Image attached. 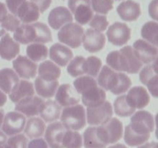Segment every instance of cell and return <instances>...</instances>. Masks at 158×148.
I'll return each mask as SVG.
<instances>
[{
    "mask_svg": "<svg viewBox=\"0 0 158 148\" xmlns=\"http://www.w3.org/2000/svg\"><path fill=\"white\" fill-rule=\"evenodd\" d=\"M106 61L114 70L123 71L130 74L137 73L143 66L131 46H126L120 50L110 52L106 56Z\"/></svg>",
    "mask_w": 158,
    "mask_h": 148,
    "instance_id": "1",
    "label": "cell"
},
{
    "mask_svg": "<svg viewBox=\"0 0 158 148\" xmlns=\"http://www.w3.org/2000/svg\"><path fill=\"white\" fill-rule=\"evenodd\" d=\"M97 83L103 90H110L114 95L126 92L132 85L131 78L123 72H117L108 66H103L98 74Z\"/></svg>",
    "mask_w": 158,
    "mask_h": 148,
    "instance_id": "2",
    "label": "cell"
},
{
    "mask_svg": "<svg viewBox=\"0 0 158 148\" xmlns=\"http://www.w3.org/2000/svg\"><path fill=\"white\" fill-rule=\"evenodd\" d=\"M60 120L66 130H80L86 124L84 107L80 104L65 107L62 112Z\"/></svg>",
    "mask_w": 158,
    "mask_h": 148,
    "instance_id": "3",
    "label": "cell"
},
{
    "mask_svg": "<svg viewBox=\"0 0 158 148\" xmlns=\"http://www.w3.org/2000/svg\"><path fill=\"white\" fill-rule=\"evenodd\" d=\"M123 123L117 118H111L107 123L97 126V136L106 146L118 142L123 137Z\"/></svg>",
    "mask_w": 158,
    "mask_h": 148,
    "instance_id": "4",
    "label": "cell"
},
{
    "mask_svg": "<svg viewBox=\"0 0 158 148\" xmlns=\"http://www.w3.org/2000/svg\"><path fill=\"white\" fill-rule=\"evenodd\" d=\"M84 29L80 25L69 23L63 26L59 31L57 36L61 43L67 45L73 49H77L81 46Z\"/></svg>",
    "mask_w": 158,
    "mask_h": 148,
    "instance_id": "5",
    "label": "cell"
},
{
    "mask_svg": "<svg viewBox=\"0 0 158 148\" xmlns=\"http://www.w3.org/2000/svg\"><path fill=\"white\" fill-rule=\"evenodd\" d=\"M128 127L134 132L143 136H151L154 130V120L148 111L140 110L132 116Z\"/></svg>",
    "mask_w": 158,
    "mask_h": 148,
    "instance_id": "6",
    "label": "cell"
},
{
    "mask_svg": "<svg viewBox=\"0 0 158 148\" xmlns=\"http://www.w3.org/2000/svg\"><path fill=\"white\" fill-rule=\"evenodd\" d=\"M68 6L80 25L87 24L94 16L90 0H69Z\"/></svg>",
    "mask_w": 158,
    "mask_h": 148,
    "instance_id": "7",
    "label": "cell"
},
{
    "mask_svg": "<svg viewBox=\"0 0 158 148\" xmlns=\"http://www.w3.org/2000/svg\"><path fill=\"white\" fill-rule=\"evenodd\" d=\"M113 116L112 105L110 102L105 101L101 106L94 108L87 107L86 109V120L89 125H100L107 123Z\"/></svg>",
    "mask_w": 158,
    "mask_h": 148,
    "instance_id": "8",
    "label": "cell"
},
{
    "mask_svg": "<svg viewBox=\"0 0 158 148\" xmlns=\"http://www.w3.org/2000/svg\"><path fill=\"white\" fill-rule=\"evenodd\" d=\"M26 125V117L19 112L7 113L3 120L2 130L6 136L16 135L24 130Z\"/></svg>",
    "mask_w": 158,
    "mask_h": 148,
    "instance_id": "9",
    "label": "cell"
},
{
    "mask_svg": "<svg viewBox=\"0 0 158 148\" xmlns=\"http://www.w3.org/2000/svg\"><path fill=\"white\" fill-rule=\"evenodd\" d=\"M106 35L110 43L114 46H121L127 43L131 39V29L125 23L117 22L110 26Z\"/></svg>",
    "mask_w": 158,
    "mask_h": 148,
    "instance_id": "10",
    "label": "cell"
},
{
    "mask_svg": "<svg viewBox=\"0 0 158 148\" xmlns=\"http://www.w3.org/2000/svg\"><path fill=\"white\" fill-rule=\"evenodd\" d=\"M134 52L137 58L145 64H150L157 59L158 49L157 46L143 39H138L134 43Z\"/></svg>",
    "mask_w": 158,
    "mask_h": 148,
    "instance_id": "11",
    "label": "cell"
},
{
    "mask_svg": "<svg viewBox=\"0 0 158 148\" xmlns=\"http://www.w3.org/2000/svg\"><path fill=\"white\" fill-rule=\"evenodd\" d=\"M45 101L36 96L27 97L15 104V109L27 117H35L40 114L44 106Z\"/></svg>",
    "mask_w": 158,
    "mask_h": 148,
    "instance_id": "12",
    "label": "cell"
},
{
    "mask_svg": "<svg viewBox=\"0 0 158 148\" xmlns=\"http://www.w3.org/2000/svg\"><path fill=\"white\" fill-rule=\"evenodd\" d=\"M82 43L84 49L88 52H100L105 46L106 37L103 32L93 29H88L83 34Z\"/></svg>",
    "mask_w": 158,
    "mask_h": 148,
    "instance_id": "13",
    "label": "cell"
},
{
    "mask_svg": "<svg viewBox=\"0 0 158 148\" xmlns=\"http://www.w3.org/2000/svg\"><path fill=\"white\" fill-rule=\"evenodd\" d=\"M56 92V100L60 106L67 107L74 106L78 104L80 101V94L69 83L60 85Z\"/></svg>",
    "mask_w": 158,
    "mask_h": 148,
    "instance_id": "14",
    "label": "cell"
},
{
    "mask_svg": "<svg viewBox=\"0 0 158 148\" xmlns=\"http://www.w3.org/2000/svg\"><path fill=\"white\" fill-rule=\"evenodd\" d=\"M157 60L152 64L143 67L140 72V80L143 84L146 85L153 97H157L158 93V75Z\"/></svg>",
    "mask_w": 158,
    "mask_h": 148,
    "instance_id": "15",
    "label": "cell"
},
{
    "mask_svg": "<svg viewBox=\"0 0 158 148\" xmlns=\"http://www.w3.org/2000/svg\"><path fill=\"white\" fill-rule=\"evenodd\" d=\"M12 66L16 73L21 78L29 80L35 78L36 76L37 64L24 56H19L12 62Z\"/></svg>",
    "mask_w": 158,
    "mask_h": 148,
    "instance_id": "16",
    "label": "cell"
},
{
    "mask_svg": "<svg viewBox=\"0 0 158 148\" xmlns=\"http://www.w3.org/2000/svg\"><path fill=\"white\" fill-rule=\"evenodd\" d=\"M66 129L60 122L50 123L45 130V139L50 148H63L62 141Z\"/></svg>",
    "mask_w": 158,
    "mask_h": 148,
    "instance_id": "17",
    "label": "cell"
},
{
    "mask_svg": "<svg viewBox=\"0 0 158 148\" xmlns=\"http://www.w3.org/2000/svg\"><path fill=\"white\" fill-rule=\"evenodd\" d=\"M82 96V101L86 107L94 108L101 106L106 101V92L102 88L97 85L93 86L83 91Z\"/></svg>",
    "mask_w": 158,
    "mask_h": 148,
    "instance_id": "18",
    "label": "cell"
},
{
    "mask_svg": "<svg viewBox=\"0 0 158 148\" xmlns=\"http://www.w3.org/2000/svg\"><path fill=\"white\" fill-rule=\"evenodd\" d=\"M73 15L70 11L64 6L54 8L49 12L48 16L49 25L53 29L58 30L66 24L73 23Z\"/></svg>",
    "mask_w": 158,
    "mask_h": 148,
    "instance_id": "19",
    "label": "cell"
},
{
    "mask_svg": "<svg viewBox=\"0 0 158 148\" xmlns=\"http://www.w3.org/2000/svg\"><path fill=\"white\" fill-rule=\"evenodd\" d=\"M127 101L134 109H143L150 103V96L143 86H134L126 95Z\"/></svg>",
    "mask_w": 158,
    "mask_h": 148,
    "instance_id": "20",
    "label": "cell"
},
{
    "mask_svg": "<svg viewBox=\"0 0 158 148\" xmlns=\"http://www.w3.org/2000/svg\"><path fill=\"white\" fill-rule=\"evenodd\" d=\"M117 12L121 19L127 22L136 21L141 14L140 4L134 0L122 2L117 6Z\"/></svg>",
    "mask_w": 158,
    "mask_h": 148,
    "instance_id": "21",
    "label": "cell"
},
{
    "mask_svg": "<svg viewBox=\"0 0 158 148\" xmlns=\"http://www.w3.org/2000/svg\"><path fill=\"white\" fill-rule=\"evenodd\" d=\"M73 57V51L60 43H55L49 49V58L60 66L64 67Z\"/></svg>",
    "mask_w": 158,
    "mask_h": 148,
    "instance_id": "22",
    "label": "cell"
},
{
    "mask_svg": "<svg viewBox=\"0 0 158 148\" xmlns=\"http://www.w3.org/2000/svg\"><path fill=\"white\" fill-rule=\"evenodd\" d=\"M20 46L10 35L6 33L0 39V57L3 60H12L19 53Z\"/></svg>",
    "mask_w": 158,
    "mask_h": 148,
    "instance_id": "23",
    "label": "cell"
},
{
    "mask_svg": "<svg viewBox=\"0 0 158 148\" xmlns=\"http://www.w3.org/2000/svg\"><path fill=\"white\" fill-rule=\"evenodd\" d=\"M40 12L38 7L30 1H25L17 11L16 17L23 23H31L37 21Z\"/></svg>",
    "mask_w": 158,
    "mask_h": 148,
    "instance_id": "24",
    "label": "cell"
},
{
    "mask_svg": "<svg viewBox=\"0 0 158 148\" xmlns=\"http://www.w3.org/2000/svg\"><path fill=\"white\" fill-rule=\"evenodd\" d=\"M34 93L33 84L26 80H21L9 93V98L12 103L16 104L23 99L33 97Z\"/></svg>",
    "mask_w": 158,
    "mask_h": 148,
    "instance_id": "25",
    "label": "cell"
},
{
    "mask_svg": "<svg viewBox=\"0 0 158 148\" xmlns=\"http://www.w3.org/2000/svg\"><path fill=\"white\" fill-rule=\"evenodd\" d=\"M19 82L16 72L10 68L0 70V89L5 93H10Z\"/></svg>",
    "mask_w": 158,
    "mask_h": 148,
    "instance_id": "26",
    "label": "cell"
},
{
    "mask_svg": "<svg viewBox=\"0 0 158 148\" xmlns=\"http://www.w3.org/2000/svg\"><path fill=\"white\" fill-rule=\"evenodd\" d=\"M39 76L47 82L56 81L61 75V69L58 66L49 60L43 62L39 66Z\"/></svg>",
    "mask_w": 158,
    "mask_h": 148,
    "instance_id": "27",
    "label": "cell"
},
{
    "mask_svg": "<svg viewBox=\"0 0 158 148\" xmlns=\"http://www.w3.org/2000/svg\"><path fill=\"white\" fill-rule=\"evenodd\" d=\"M24 134L28 138H40L44 134L46 130V125L44 121L39 117H32L26 123L24 127Z\"/></svg>",
    "mask_w": 158,
    "mask_h": 148,
    "instance_id": "28",
    "label": "cell"
},
{
    "mask_svg": "<svg viewBox=\"0 0 158 148\" xmlns=\"http://www.w3.org/2000/svg\"><path fill=\"white\" fill-rule=\"evenodd\" d=\"M14 39L22 44L35 43V30L32 24L20 25L14 32Z\"/></svg>",
    "mask_w": 158,
    "mask_h": 148,
    "instance_id": "29",
    "label": "cell"
},
{
    "mask_svg": "<svg viewBox=\"0 0 158 148\" xmlns=\"http://www.w3.org/2000/svg\"><path fill=\"white\" fill-rule=\"evenodd\" d=\"M59 86L57 80L47 82L42 80L40 76H37L35 80V88L37 94L43 98L49 99L55 95Z\"/></svg>",
    "mask_w": 158,
    "mask_h": 148,
    "instance_id": "30",
    "label": "cell"
},
{
    "mask_svg": "<svg viewBox=\"0 0 158 148\" xmlns=\"http://www.w3.org/2000/svg\"><path fill=\"white\" fill-rule=\"evenodd\" d=\"M61 106L56 101L47 100L44 103L43 109L40 111V115L42 120L47 123L56 121L60 117Z\"/></svg>",
    "mask_w": 158,
    "mask_h": 148,
    "instance_id": "31",
    "label": "cell"
},
{
    "mask_svg": "<svg viewBox=\"0 0 158 148\" xmlns=\"http://www.w3.org/2000/svg\"><path fill=\"white\" fill-rule=\"evenodd\" d=\"M83 145L85 148H106L99 139L97 126H89L85 130L83 136Z\"/></svg>",
    "mask_w": 158,
    "mask_h": 148,
    "instance_id": "32",
    "label": "cell"
},
{
    "mask_svg": "<svg viewBox=\"0 0 158 148\" xmlns=\"http://www.w3.org/2000/svg\"><path fill=\"white\" fill-rule=\"evenodd\" d=\"M26 54L32 62H40L44 60L48 56V49L41 43H32L26 48Z\"/></svg>",
    "mask_w": 158,
    "mask_h": 148,
    "instance_id": "33",
    "label": "cell"
},
{
    "mask_svg": "<svg viewBox=\"0 0 158 148\" xmlns=\"http://www.w3.org/2000/svg\"><path fill=\"white\" fill-rule=\"evenodd\" d=\"M83 137L81 134L75 130H66L62 141L63 148H82Z\"/></svg>",
    "mask_w": 158,
    "mask_h": 148,
    "instance_id": "34",
    "label": "cell"
},
{
    "mask_svg": "<svg viewBox=\"0 0 158 148\" xmlns=\"http://www.w3.org/2000/svg\"><path fill=\"white\" fill-rule=\"evenodd\" d=\"M115 113L121 117H127L131 116L135 112L136 109L131 106L127 101L126 95H122L117 97L114 103Z\"/></svg>",
    "mask_w": 158,
    "mask_h": 148,
    "instance_id": "35",
    "label": "cell"
},
{
    "mask_svg": "<svg viewBox=\"0 0 158 148\" xmlns=\"http://www.w3.org/2000/svg\"><path fill=\"white\" fill-rule=\"evenodd\" d=\"M158 24L156 22L150 21L145 23L141 29V35L144 39L154 46H157Z\"/></svg>",
    "mask_w": 158,
    "mask_h": 148,
    "instance_id": "36",
    "label": "cell"
},
{
    "mask_svg": "<svg viewBox=\"0 0 158 148\" xmlns=\"http://www.w3.org/2000/svg\"><path fill=\"white\" fill-rule=\"evenodd\" d=\"M35 30V43H47L52 42V33L50 29L43 23H32Z\"/></svg>",
    "mask_w": 158,
    "mask_h": 148,
    "instance_id": "37",
    "label": "cell"
},
{
    "mask_svg": "<svg viewBox=\"0 0 158 148\" xmlns=\"http://www.w3.org/2000/svg\"><path fill=\"white\" fill-rule=\"evenodd\" d=\"M151 136H143L137 134L131 130L127 126H126L124 130V135L123 139L128 146H138L143 143H147L150 139Z\"/></svg>",
    "mask_w": 158,
    "mask_h": 148,
    "instance_id": "38",
    "label": "cell"
},
{
    "mask_svg": "<svg viewBox=\"0 0 158 148\" xmlns=\"http://www.w3.org/2000/svg\"><path fill=\"white\" fill-rule=\"evenodd\" d=\"M102 66V61L97 56H89L83 63L84 74H88L91 77H97Z\"/></svg>",
    "mask_w": 158,
    "mask_h": 148,
    "instance_id": "39",
    "label": "cell"
},
{
    "mask_svg": "<svg viewBox=\"0 0 158 148\" xmlns=\"http://www.w3.org/2000/svg\"><path fill=\"white\" fill-rule=\"evenodd\" d=\"M86 59L80 56H77L69 62L67 66V72L72 77H77L84 74L83 63Z\"/></svg>",
    "mask_w": 158,
    "mask_h": 148,
    "instance_id": "40",
    "label": "cell"
},
{
    "mask_svg": "<svg viewBox=\"0 0 158 148\" xmlns=\"http://www.w3.org/2000/svg\"><path fill=\"white\" fill-rule=\"evenodd\" d=\"M96 85H97V80L93 77L89 76L78 77L73 82L74 88L79 94H81L86 89H88L90 86H96Z\"/></svg>",
    "mask_w": 158,
    "mask_h": 148,
    "instance_id": "41",
    "label": "cell"
},
{
    "mask_svg": "<svg viewBox=\"0 0 158 148\" xmlns=\"http://www.w3.org/2000/svg\"><path fill=\"white\" fill-rule=\"evenodd\" d=\"M93 11L100 14H107L114 8V0H90Z\"/></svg>",
    "mask_w": 158,
    "mask_h": 148,
    "instance_id": "42",
    "label": "cell"
},
{
    "mask_svg": "<svg viewBox=\"0 0 158 148\" xmlns=\"http://www.w3.org/2000/svg\"><path fill=\"white\" fill-rule=\"evenodd\" d=\"M6 144L10 148H27L28 139L24 134H19L9 137Z\"/></svg>",
    "mask_w": 158,
    "mask_h": 148,
    "instance_id": "43",
    "label": "cell"
},
{
    "mask_svg": "<svg viewBox=\"0 0 158 148\" xmlns=\"http://www.w3.org/2000/svg\"><path fill=\"white\" fill-rule=\"evenodd\" d=\"M109 23L107 21V18L105 15H95L93 16L91 20L89 23V26L92 27L94 30L102 32L105 31L107 28Z\"/></svg>",
    "mask_w": 158,
    "mask_h": 148,
    "instance_id": "44",
    "label": "cell"
},
{
    "mask_svg": "<svg viewBox=\"0 0 158 148\" xmlns=\"http://www.w3.org/2000/svg\"><path fill=\"white\" fill-rule=\"evenodd\" d=\"M20 26V21L17 17L12 14L8 13L6 18L0 24V27L9 32H15V29Z\"/></svg>",
    "mask_w": 158,
    "mask_h": 148,
    "instance_id": "45",
    "label": "cell"
},
{
    "mask_svg": "<svg viewBox=\"0 0 158 148\" xmlns=\"http://www.w3.org/2000/svg\"><path fill=\"white\" fill-rule=\"evenodd\" d=\"M25 1H26V0H6V3L8 9L10 11L11 14L16 17L17 11H18L19 8L21 6V5Z\"/></svg>",
    "mask_w": 158,
    "mask_h": 148,
    "instance_id": "46",
    "label": "cell"
},
{
    "mask_svg": "<svg viewBox=\"0 0 158 148\" xmlns=\"http://www.w3.org/2000/svg\"><path fill=\"white\" fill-rule=\"evenodd\" d=\"M27 148H48V145L44 139L40 137V138L32 139L28 143Z\"/></svg>",
    "mask_w": 158,
    "mask_h": 148,
    "instance_id": "47",
    "label": "cell"
},
{
    "mask_svg": "<svg viewBox=\"0 0 158 148\" xmlns=\"http://www.w3.org/2000/svg\"><path fill=\"white\" fill-rule=\"evenodd\" d=\"M38 7L40 13H43L50 6L52 0H30Z\"/></svg>",
    "mask_w": 158,
    "mask_h": 148,
    "instance_id": "48",
    "label": "cell"
},
{
    "mask_svg": "<svg viewBox=\"0 0 158 148\" xmlns=\"http://www.w3.org/2000/svg\"><path fill=\"white\" fill-rule=\"evenodd\" d=\"M157 7H158V0H152L149 5V14L150 16L153 18V19L157 21L158 16H157Z\"/></svg>",
    "mask_w": 158,
    "mask_h": 148,
    "instance_id": "49",
    "label": "cell"
},
{
    "mask_svg": "<svg viewBox=\"0 0 158 148\" xmlns=\"http://www.w3.org/2000/svg\"><path fill=\"white\" fill-rule=\"evenodd\" d=\"M8 14L7 8H6V5L2 2H0V24L3 21L6 16Z\"/></svg>",
    "mask_w": 158,
    "mask_h": 148,
    "instance_id": "50",
    "label": "cell"
},
{
    "mask_svg": "<svg viewBox=\"0 0 158 148\" xmlns=\"http://www.w3.org/2000/svg\"><path fill=\"white\" fill-rule=\"evenodd\" d=\"M137 148H157V143L155 141L145 143L140 146H138Z\"/></svg>",
    "mask_w": 158,
    "mask_h": 148,
    "instance_id": "51",
    "label": "cell"
},
{
    "mask_svg": "<svg viewBox=\"0 0 158 148\" xmlns=\"http://www.w3.org/2000/svg\"><path fill=\"white\" fill-rule=\"evenodd\" d=\"M6 101H7V97H6V93L0 90V107L4 106L6 104Z\"/></svg>",
    "mask_w": 158,
    "mask_h": 148,
    "instance_id": "52",
    "label": "cell"
},
{
    "mask_svg": "<svg viewBox=\"0 0 158 148\" xmlns=\"http://www.w3.org/2000/svg\"><path fill=\"white\" fill-rule=\"evenodd\" d=\"M6 141H7V137L2 131L0 130V146L6 143Z\"/></svg>",
    "mask_w": 158,
    "mask_h": 148,
    "instance_id": "53",
    "label": "cell"
},
{
    "mask_svg": "<svg viewBox=\"0 0 158 148\" xmlns=\"http://www.w3.org/2000/svg\"><path fill=\"white\" fill-rule=\"evenodd\" d=\"M5 117V112L3 109H0V128L2 127V123H3V120H4Z\"/></svg>",
    "mask_w": 158,
    "mask_h": 148,
    "instance_id": "54",
    "label": "cell"
},
{
    "mask_svg": "<svg viewBox=\"0 0 158 148\" xmlns=\"http://www.w3.org/2000/svg\"><path fill=\"white\" fill-rule=\"evenodd\" d=\"M108 148H127L125 145L122 144V143H116V144L113 145V146H109Z\"/></svg>",
    "mask_w": 158,
    "mask_h": 148,
    "instance_id": "55",
    "label": "cell"
},
{
    "mask_svg": "<svg viewBox=\"0 0 158 148\" xmlns=\"http://www.w3.org/2000/svg\"><path fill=\"white\" fill-rule=\"evenodd\" d=\"M6 31L5 30V29H2V28L0 27V37L2 36V35H4L5 34H6Z\"/></svg>",
    "mask_w": 158,
    "mask_h": 148,
    "instance_id": "56",
    "label": "cell"
},
{
    "mask_svg": "<svg viewBox=\"0 0 158 148\" xmlns=\"http://www.w3.org/2000/svg\"><path fill=\"white\" fill-rule=\"evenodd\" d=\"M0 148H10V147H9V146H8V145L6 144V143H5V144H3V145H2V146H0Z\"/></svg>",
    "mask_w": 158,
    "mask_h": 148,
    "instance_id": "57",
    "label": "cell"
},
{
    "mask_svg": "<svg viewBox=\"0 0 158 148\" xmlns=\"http://www.w3.org/2000/svg\"><path fill=\"white\" fill-rule=\"evenodd\" d=\"M116 1H120V0H116Z\"/></svg>",
    "mask_w": 158,
    "mask_h": 148,
    "instance_id": "58",
    "label": "cell"
}]
</instances>
